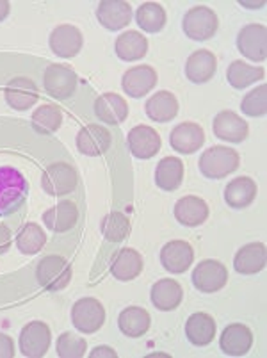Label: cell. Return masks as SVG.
I'll list each match as a JSON object with an SVG mask.
<instances>
[{
	"label": "cell",
	"instance_id": "obj_1",
	"mask_svg": "<svg viewBox=\"0 0 267 358\" xmlns=\"http://www.w3.org/2000/svg\"><path fill=\"white\" fill-rule=\"evenodd\" d=\"M29 185L24 175L13 166L0 168V216L15 213L25 201Z\"/></svg>",
	"mask_w": 267,
	"mask_h": 358
},
{
	"label": "cell",
	"instance_id": "obj_2",
	"mask_svg": "<svg viewBox=\"0 0 267 358\" xmlns=\"http://www.w3.org/2000/svg\"><path fill=\"white\" fill-rule=\"evenodd\" d=\"M240 157L236 150L228 148V146H210L201 154L200 171L203 177L212 178V180H219V178L228 177L239 168Z\"/></svg>",
	"mask_w": 267,
	"mask_h": 358
},
{
	"label": "cell",
	"instance_id": "obj_3",
	"mask_svg": "<svg viewBox=\"0 0 267 358\" xmlns=\"http://www.w3.org/2000/svg\"><path fill=\"white\" fill-rule=\"evenodd\" d=\"M36 278L43 289L50 292L63 291L71 282V266L61 255L43 257L36 269Z\"/></svg>",
	"mask_w": 267,
	"mask_h": 358
},
{
	"label": "cell",
	"instance_id": "obj_4",
	"mask_svg": "<svg viewBox=\"0 0 267 358\" xmlns=\"http://www.w3.org/2000/svg\"><path fill=\"white\" fill-rule=\"evenodd\" d=\"M79 184V175L68 162H54L43 171L41 187L50 196H64L75 191Z\"/></svg>",
	"mask_w": 267,
	"mask_h": 358
},
{
	"label": "cell",
	"instance_id": "obj_5",
	"mask_svg": "<svg viewBox=\"0 0 267 358\" xmlns=\"http://www.w3.org/2000/svg\"><path fill=\"white\" fill-rule=\"evenodd\" d=\"M217 16L207 6H196V8L189 9L184 16V32L187 38L194 41H207L210 40L217 31Z\"/></svg>",
	"mask_w": 267,
	"mask_h": 358
},
{
	"label": "cell",
	"instance_id": "obj_6",
	"mask_svg": "<svg viewBox=\"0 0 267 358\" xmlns=\"http://www.w3.org/2000/svg\"><path fill=\"white\" fill-rule=\"evenodd\" d=\"M71 323L80 334H94L106 323V308L99 299H79L71 308Z\"/></svg>",
	"mask_w": 267,
	"mask_h": 358
},
{
	"label": "cell",
	"instance_id": "obj_7",
	"mask_svg": "<svg viewBox=\"0 0 267 358\" xmlns=\"http://www.w3.org/2000/svg\"><path fill=\"white\" fill-rule=\"evenodd\" d=\"M77 73L73 68L64 64H50L43 75V86L48 95L57 100H66L75 93L77 87Z\"/></svg>",
	"mask_w": 267,
	"mask_h": 358
},
{
	"label": "cell",
	"instance_id": "obj_8",
	"mask_svg": "<svg viewBox=\"0 0 267 358\" xmlns=\"http://www.w3.org/2000/svg\"><path fill=\"white\" fill-rule=\"evenodd\" d=\"M237 48L247 59L262 63L267 57V29L262 24L244 25L237 36Z\"/></svg>",
	"mask_w": 267,
	"mask_h": 358
},
{
	"label": "cell",
	"instance_id": "obj_9",
	"mask_svg": "<svg viewBox=\"0 0 267 358\" xmlns=\"http://www.w3.org/2000/svg\"><path fill=\"white\" fill-rule=\"evenodd\" d=\"M50 328L43 321H32L20 331V351L27 358H41L50 346Z\"/></svg>",
	"mask_w": 267,
	"mask_h": 358
},
{
	"label": "cell",
	"instance_id": "obj_10",
	"mask_svg": "<svg viewBox=\"0 0 267 358\" xmlns=\"http://www.w3.org/2000/svg\"><path fill=\"white\" fill-rule=\"evenodd\" d=\"M228 271L219 260H201L193 271V284L201 292H217L226 285Z\"/></svg>",
	"mask_w": 267,
	"mask_h": 358
},
{
	"label": "cell",
	"instance_id": "obj_11",
	"mask_svg": "<svg viewBox=\"0 0 267 358\" xmlns=\"http://www.w3.org/2000/svg\"><path fill=\"white\" fill-rule=\"evenodd\" d=\"M155 86H157V71L154 70V66L141 64V66L129 68L123 73L122 87L132 99H141L148 95Z\"/></svg>",
	"mask_w": 267,
	"mask_h": 358
},
{
	"label": "cell",
	"instance_id": "obj_12",
	"mask_svg": "<svg viewBox=\"0 0 267 358\" xmlns=\"http://www.w3.org/2000/svg\"><path fill=\"white\" fill-rule=\"evenodd\" d=\"M6 102L16 110H27L40 99V90L29 77H15L4 90Z\"/></svg>",
	"mask_w": 267,
	"mask_h": 358
},
{
	"label": "cell",
	"instance_id": "obj_13",
	"mask_svg": "<svg viewBox=\"0 0 267 358\" xmlns=\"http://www.w3.org/2000/svg\"><path fill=\"white\" fill-rule=\"evenodd\" d=\"M127 145H129V150L132 152L134 157L152 159L161 150L162 141L155 129L148 125H138L129 130Z\"/></svg>",
	"mask_w": 267,
	"mask_h": 358
},
{
	"label": "cell",
	"instance_id": "obj_14",
	"mask_svg": "<svg viewBox=\"0 0 267 358\" xmlns=\"http://www.w3.org/2000/svg\"><path fill=\"white\" fill-rule=\"evenodd\" d=\"M205 130L198 123L184 122L178 123L169 136V145L175 152H180L184 155H191L203 146Z\"/></svg>",
	"mask_w": 267,
	"mask_h": 358
},
{
	"label": "cell",
	"instance_id": "obj_15",
	"mask_svg": "<svg viewBox=\"0 0 267 358\" xmlns=\"http://www.w3.org/2000/svg\"><path fill=\"white\" fill-rule=\"evenodd\" d=\"M113 136L102 125H86L77 134V148L87 157H99L110 148Z\"/></svg>",
	"mask_w": 267,
	"mask_h": 358
},
{
	"label": "cell",
	"instance_id": "obj_16",
	"mask_svg": "<svg viewBox=\"0 0 267 358\" xmlns=\"http://www.w3.org/2000/svg\"><path fill=\"white\" fill-rule=\"evenodd\" d=\"M194 260L193 246L185 241H171L161 250V264L166 271L182 275L191 268Z\"/></svg>",
	"mask_w": 267,
	"mask_h": 358
},
{
	"label": "cell",
	"instance_id": "obj_17",
	"mask_svg": "<svg viewBox=\"0 0 267 358\" xmlns=\"http://www.w3.org/2000/svg\"><path fill=\"white\" fill-rule=\"evenodd\" d=\"M48 43L55 55H59L63 59H70L79 54L82 48V32L73 25H59L52 31Z\"/></svg>",
	"mask_w": 267,
	"mask_h": 358
},
{
	"label": "cell",
	"instance_id": "obj_18",
	"mask_svg": "<svg viewBox=\"0 0 267 358\" xmlns=\"http://www.w3.org/2000/svg\"><path fill=\"white\" fill-rule=\"evenodd\" d=\"M96 18L107 31H120L132 20V8L123 0H102L96 9Z\"/></svg>",
	"mask_w": 267,
	"mask_h": 358
},
{
	"label": "cell",
	"instance_id": "obj_19",
	"mask_svg": "<svg viewBox=\"0 0 267 358\" xmlns=\"http://www.w3.org/2000/svg\"><path fill=\"white\" fill-rule=\"evenodd\" d=\"M221 351L228 357H243L253 346V334L246 324H230L223 330L219 338Z\"/></svg>",
	"mask_w": 267,
	"mask_h": 358
},
{
	"label": "cell",
	"instance_id": "obj_20",
	"mask_svg": "<svg viewBox=\"0 0 267 358\" xmlns=\"http://www.w3.org/2000/svg\"><path fill=\"white\" fill-rule=\"evenodd\" d=\"M212 130L216 138L230 143H243L247 138V123L233 110H221L214 118Z\"/></svg>",
	"mask_w": 267,
	"mask_h": 358
},
{
	"label": "cell",
	"instance_id": "obj_21",
	"mask_svg": "<svg viewBox=\"0 0 267 358\" xmlns=\"http://www.w3.org/2000/svg\"><path fill=\"white\" fill-rule=\"evenodd\" d=\"M217 59L210 50H196L185 61V75L194 84L208 83L216 75Z\"/></svg>",
	"mask_w": 267,
	"mask_h": 358
},
{
	"label": "cell",
	"instance_id": "obj_22",
	"mask_svg": "<svg viewBox=\"0 0 267 358\" xmlns=\"http://www.w3.org/2000/svg\"><path fill=\"white\" fill-rule=\"evenodd\" d=\"M94 115L102 123L118 125L125 122L129 116V103L116 93H106L94 100Z\"/></svg>",
	"mask_w": 267,
	"mask_h": 358
},
{
	"label": "cell",
	"instance_id": "obj_23",
	"mask_svg": "<svg viewBox=\"0 0 267 358\" xmlns=\"http://www.w3.org/2000/svg\"><path fill=\"white\" fill-rule=\"evenodd\" d=\"M79 221V209L71 200H63L43 213V223L52 232H68Z\"/></svg>",
	"mask_w": 267,
	"mask_h": 358
},
{
	"label": "cell",
	"instance_id": "obj_24",
	"mask_svg": "<svg viewBox=\"0 0 267 358\" xmlns=\"http://www.w3.org/2000/svg\"><path fill=\"white\" fill-rule=\"evenodd\" d=\"M266 246L262 243H250L236 253L233 268L240 275H257L266 268Z\"/></svg>",
	"mask_w": 267,
	"mask_h": 358
},
{
	"label": "cell",
	"instance_id": "obj_25",
	"mask_svg": "<svg viewBox=\"0 0 267 358\" xmlns=\"http://www.w3.org/2000/svg\"><path fill=\"white\" fill-rule=\"evenodd\" d=\"M185 337L194 346H207L216 337V323L212 315L196 312L185 321Z\"/></svg>",
	"mask_w": 267,
	"mask_h": 358
},
{
	"label": "cell",
	"instance_id": "obj_26",
	"mask_svg": "<svg viewBox=\"0 0 267 358\" xmlns=\"http://www.w3.org/2000/svg\"><path fill=\"white\" fill-rule=\"evenodd\" d=\"M150 296H152V303L155 305L157 310L169 312L175 310L182 303L184 291H182V285L178 284L177 280L162 278L159 280L157 284H154Z\"/></svg>",
	"mask_w": 267,
	"mask_h": 358
},
{
	"label": "cell",
	"instance_id": "obj_27",
	"mask_svg": "<svg viewBox=\"0 0 267 358\" xmlns=\"http://www.w3.org/2000/svg\"><path fill=\"white\" fill-rule=\"evenodd\" d=\"M146 116L157 123H168L178 115V100L169 91H157L146 100Z\"/></svg>",
	"mask_w": 267,
	"mask_h": 358
},
{
	"label": "cell",
	"instance_id": "obj_28",
	"mask_svg": "<svg viewBox=\"0 0 267 358\" xmlns=\"http://www.w3.org/2000/svg\"><path fill=\"white\" fill-rule=\"evenodd\" d=\"M175 217L184 227H200L208 217V205L198 196H184L175 203Z\"/></svg>",
	"mask_w": 267,
	"mask_h": 358
},
{
	"label": "cell",
	"instance_id": "obj_29",
	"mask_svg": "<svg viewBox=\"0 0 267 358\" xmlns=\"http://www.w3.org/2000/svg\"><path fill=\"white\" fill-rule=\"evenodd\" d=\"M143 271V257L141 253L132 248H122L113 260L110 273L120 282H130L138 278Z\"/></svg>",
	"mask_w": 267,
	"mask_h": 358
},
{
	"label": "cell",
	"instance_id": "obj_30",
	"mask_svg": "<svg viewBox=\"0 0 267 358\" xmlns=\"http://www.w3.org/2000/svg\"><path fill=\"white\" fill-rule=\"evenodd\" d=\"M257 184L250 177H237L228 182L224 200L232 209H246L255 201Z\"/></svg>",
	"mask_w": 267,
	"mask_h": 358
},
{
	"label": "cell",
	"instance_id": "obj_31",
	"mask_svg": "<svg viewBox=\"0 0 267 358\" xmlns=\"http://www.w3.org/2000/svg\"><path fill=\"white\" fill-rule=\"evenodd\" d=\"M114 50L122 61H139L148 54V40L138 31H127L118 36Z\"/></svg>",
	"mask_w": 267,
	"mask_h": 358
},
{
	"label": "cell",
	"instance_id": "obj_32",
	"mask_svg": "<svg viewBox=\"0 0 267 358\" xmlns=\"http://www.w3.org/2000/svg\"><path fill=\"white\" fill-rule=\"evenodd\" d=\"M184 180V162L178 157H164L155 169V182L162 191H175Z\"/></svg>",
	"mask_w": 267,
	"mask_h": 358
},
{
	"label": "cell",
	"instance_id": "obj_33",
	"mask_svg": "<svg viewBox=\"0 0 267 358\" xmlns=\"http://www.w3.org/2000/svg\"><path fill=\"white\" fill-rule=\"evenodd\" d=\"M150 323H152V317L141 307L125 308V310H122V314L118 317V327L122 330V334L132 338L143 337L148 331Z\"/></svg>",
	"mask_w": 267,
	"mask_h": 358
},
{
	"label": "cell",
	"instance_id": "obj_34",
	"mask_svg": "<svg viewBox=\"0 0 267 358\" xmlns=\"http://www.w3.org/2000/svg\"><path fill=\"white\" fill-rule=\"evenodd\" d=\"M31 123L32 129L40 134H54L63 125V113L54 103H43L32 113Z\"/></svg>",
	"mask_w": 267,
	"mask_h": 358
},
{
	"label": "cell",
	"instance_id": "obj_35",
	"mask_svg": "<svg viewBox=\"0 0 267 358\" xmlns=\"http://www.w3.org/2000/svg\"><path fill=\"white\" fill-rule=\"evenodd\" d=\"M266 71L262 66H252V64L243 63V61H233L226 70V79L230 86L236 90H244L252 86L257 80H262Z\"/></svg>",
	"mask_w": 267,
	"mask_h": 358
},
{
	"label": "cell",
	"instance_id": "obj_36",
	"mask_svg": "<svg viewBox=\"0 0 267 358\" xmlns=\"http://www.w3.org/2000/svg\"><path fill=\"white\" fill-rule=\"evenodd\" d=\"M136 22L145 32L155 34V32L162 31L166 25L164 8L157 2H145L139 6L138 13H136Z\"/></svg>",
	"mask_w": 267,
	"mask_h": 358
},
{
	"label": "cell",
	"instance_id": "obj_37",
	"mask_svg": "<svg viewBox=\"0 0 267 358\" xmlns=\"http://www.w3.org/2000/svg\"><path fill=\"white\" fill-rule=\"evenodd\" d=\"M47 244V236L38 223H27L16 236V248L24 255H36Z\"/></svg>",
	"mask_w": 267,
	"mask_h": 358
},
{
	"label": "cell",
	"instance_id": "obj_38",
	"mask_svg": "<svg viewBox=\"0 0 267 358\" xmlns=\"http://www.w3.org/2000/svg\"><path fill=\"white\" fill-rule=\"evenodd\" d=\"M100 232L109 243H122L130 234V221L123 213H109L100 223Z\"/></svg>",
	"mask_w": 267,
	"mask_h": 358
},
{
	"label": "cell",
	"instance_id": "obj_39",
	"mask_svg": "<svg viewBox=\"0 0 267 358\" xmlns=\"http://www.w3.org/2000/svg\"><path fill=\"white\" fill-rule=\"evenodd\" d=\"M86 338L79 337V335L71 334V331H64L57 337V357L61 358H82L86 355Z\"/></svg>",
	"mask_w": 267,
	"mask_h": 358
},
{
	"label": "cell",
	"instance_id": "obj_40",
	"mask_svg": "<svg viewBox=\"0 0 267 358\" xmlns=\"http://www.w3.org/2000/svg\"><path fill=\"white\" fill-rule=\"evenodd\" d=\"M240 109L246 116H252V118H257V116H264L267 113V86L262 84V86L255 87L253 91H250L246 96L240 102Z\"/></svg>",
	"mask_w": 267,
	"mask_h": 358
},
{
	"label": "cell",
	"instance_id": "obj_41",
	"mask_svg": "<svg viewBox=\"0 0 267 358\" xmlns=\"http://www.w3.org/2000/svg\"><path fill=\"white\" fill-rule=\"evenodd\" d=\"M15 357V343L9 335L0 331V358H13Z\"/></svg>",
	"mask_w": 267,
	"mask_h": 358
},
{
	"label": "cell",
	"instance_id": "obj_42",
	"mask_svg": "<svg viewBox=\"0 0 267 358\" xmlns=\"http://www.w3.org/2000/svg\"><path fill=\"white\" fill-rule=\"evenodd\" d=\"M11 244H13L11 230H9L4 223H0V255L8 252V250L11 248Z\"/></svg>",
	"mask_w": 267,
	"mask_h": 358
},
{
	"label": "cell",
	"instance_id": "obj_43",
	"mask_svg": "<svg viewBox=\"0 0 267 358\" xmlns=\"http://www.w3.org/2000/svg\"><path fill=\"white\" fill-rule=\"evenodd\" d=\"M103 357L116 358V357H118V353H116V351H114L113 348H109V346H96L89 353V358H103Z\"/></svg>",
	"mask_w": 267,
	"mask_h": 358
},
{
	"label": "cell",
	"instance_id": "obj_44",
	"mask_svg": "<svg viewBox=\"0 0 267 358\" xmlns=\"http://www.w3.org/2000/svg\"><path fill=\"white\" fill-rule=\"evenodd\" d=\"M9 9H11V6H9L8 0H0V22L6 20V16L9 15Z\"/></svg>",
	"mask_w": 267,
	"mask_h": 358
}]
</instances>
